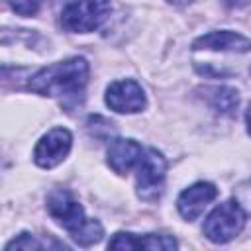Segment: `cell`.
Wrapping results in <instances>:
<instances>
[{"instance_id": "d6986e66", "label": "cell", "mask_w": 251, "mask_h": 251, "mask_svg": "<svg viewBox=\"0 0 251 251\" xmlns=\"http://www.w3.org/2000/svg\"><path fill=\"white\" fill-rule=\"evenodd\" d=\"M171 4H175V6H186V4H190L192 0H169Z\"/></svg>"}, {"instance_id": "30bf717a", "label": "cell", "mask_w": 251, "mask_h": 251, "mask_svg": "<svg viewBox=\"0 0 251 251\" xmlns=\"http://www.w3.org/2000/svg\"><path fill=\"white\" fill-rule=\"evenodd\" d=\"M192 47L198 49H208V51H233V53H247L251 49V41L243 37L241 33L222 29V31H210L198 39H194Z\"/></svg>"}, {"instance_id": "277c9868", "label": "cell", "mask_w": 251, "mask_h": 251, "mask_svg": "<svg viewBox=\"0 0 251 251\" xmlns=\"http://www.w3.org/2000/svg\"><path fill=\"white\" fill-rule=\"evenodd\" d=\"M245 227V212L237 200H227L212 210L204 222V235L212 243H227Z\"/></svg>"}, {"instance_id": "7a4b0ae2", "label": "cell", "mask_w": 251, "mask_h": 251, "mask_svg": "<svg viewBox=\"0 0 251 251\" xmlns=\"http://www.w3.org/2000/svg\"><path fill=\"white\" fill-rule=\"evenodd\" d=\"M47 212L82 247H88V245L98 243L102 239V233H104L102 226L96 220H88L84 216L82 206L76 202V198L69 190L55 188L53 192H49V196H47Z\"/></svg>"}, {"instance_id": "ba28073f", "label": "cell", "mask_w": 251, "mask_h": 251, "mask_svg": "<svg viewBox=\"0 0 251 251\" xmlns=\"http://www.w3.org/2000/svg\"><path fill=\"white\" fill-rule=\"evenodd\" d=\"M216 196H218V188L212 182H196L180 192V196L176 200V208L184 220L192 222L204 212V208Z\"/></svg>"}, {"instance_id": "8992f818", "label": "cell", "mask_w": 251, "mask_h": 251, "mask_svg": "<svg viewBox=\"0 0 251 251\" xmlns=\"http://www.w3.org/2000/svg\"><path fill=\"white\" fill-rule=\"evenodd\" d=\"M71 145H73L71 131L65 127H53L37 141L33 151V161L41 169H53L69 155Z\"/></svg>"}, {"instance_id": "7c38bea8", "label": "cell", "mask_w": 251, "mask_h": 251, "mask_svg": "<svg viewBox=\"0 0 251 251\" xmlns=\"http://www.w3.org/2000/svg\"><path fill=\"white\" fill-rule=\"evenodd\" d=\"M139 247H143V249H159V251H167V249H176L178 243H176L175 237H171V235H163V233H147V235L139 237Z\"/></svg>"}, {"instance_id": "e0dca14e", "label": "cell", "mask_w": 251, "mask_h": 251, "mask_svg": "<svg viewBox=\"0 0 251 251\" xmlns=\"http://www.w3.org/2000/svg\"><path fill=\"white\" fill-rule=\"evenodd\" d=\"M249 0H226V4L227 6H231V8H239V6H245Z\"/></svg>"}, {"instance_id": "5b68a950", "label": "cell", "mask_w": 251, "mask_h": 251, "mask_svg": "<svg viewBox=\"0 0 251 251\" xmlns=\"http://www.w3.org/2000/svg\"><path fill=\"white\" fill-rule=\"evenodd\" d=\"M167 161L157 149H145L137 165V196L145 202H155L163 194Z\"/></svg>"}, {"instance_id": "6da1fadb", "label": "cell", "mask_w": 251, "mask_h": 251, "mask_svg": "<svg viewBox=\"0 0 251 251\" xmlns=\"http://www.w3.org/2000/svg\"><path fill=\"white\" fill-rule=\"evenodd\" d=\"M88 82V63L82 57H71L61 63H53L41 71H37L27 88L43 94V96H57V98H75L80 96Z\"/></svg>"}, {"instance_id": "8fae6325", "label": "cell", "mask_w": 251, "mask_h": 251, "mask_svg": "<svg viewBox=\"0 0 251 251\" xmlns=\"http://www.w3.org/2000/svg\"><path fill=\"white\" fill-rule=\"evenodd\" d=\"M204 98L208 100V104L226 116H231L239 104V96L237 90L229 88V86H212V88H204Z\"/></svg>"}, {"instance_id": "9a60e30c", "label": "cell", "mask_w": 251, "mask_h": 251, "mask_svg": "<svg viewBox=\"0 0 251 251\" xmlns=\"http://www.w3.org/2000/svg\"><path fill=\"white\" fill-rule=\"evenodd\" d=\"M12 249H43V243H39L31 233H20V237H16L6 245V251Z\"/></svg>"}, {"instance_id": "2e32d148", "label": "cell", "mask_w": 251, "mask_h": 251, "mask_svg": "<svg viewBox=\"0 0 251 251\" xmlns=\"http://www.w3.org/2000/svg\"><path fill=\"white\" fill-rule=\"evenodd\" d=\"M233 196H235L237 204L243 208V212L245 214H251V178L245 180V182H241V184H237Z\"/></svg>"}, {"instance_id": "9c48e42d", "label": "cell", "mask_w": 251, "mask_h": 251, "mask_svg": "<svg viewBox=\"0 0 251 251\" xmlns=\"http://www.w3.org/2000/svg\"><path fill=\"white\" fill-rule=\"evenodd\" d=\"M143 149L133 139H112L108 147V165L118 175H127L135 165H139Z\"/></svg>"}, {"instance_id": "52a82bcc", "label": "cell", "mask_w": 251, "mask_h": 251, "mask_svg": "<svg viewBox=\"0 0 251 251\" xmlns=\"http://www.w3.org/2000/svg\"><path fill=\"white\" fill-rule=\"evenodd\" d=\"M106 104L120 114H135L141 112L147 104L145 100V92L143 88L131 80V78H124V80H116L106 88Z\"/></svg>"}, {"instance_id": "3957f363", "label": "cell", "mask_w": 251, "mask_h": 251, "mask_svg": "<svg viewBox=\"0 0 251 251\" xmlns=\"http://www.w3.org/2000/svg\"><path fill=\"white\" fill-rule=\"evenodd\" d=\"M110 10V0H71L61 12V25L73 33L94 31L106 22Z\"/></svg>"}, {"instance_id": "ac0fdd59", "label": "cell", "mask_w": 251, "mask_h": 251, "mask_svg": "<svg viewBox=\"0 0 251 251\" xmlns=\"http://www.w3.org/2000/svg\"><path fill=\"white\" fill-rule=\"evenodd\" d=\"M245 122H247V131H249V135H251V104H249V108H247V112H245Z\"/></svg>"}, {"instance_id": "4fadbf2b", "label": "cell", "mask_w": 251, "mask_h": 251, "mask_svg": "<svg viewBox=\"0 0 251 251\" xmlns=\"http://www.w3.org/2000/svg\"><path fill=\"white\" fill-rule=\"evenodd\" d=\"M108 247L110 249H139V237L127 231H120L110 239Z\"/></svg>"}, {"instance_id": "5bb4252c", "label": "cell", "mask_w": 251, "mask_h": 251, "mask_svg": "<svg viewBox=\"0 0 251 251\" xmlns=\"http://www.w3.org/2000/svg\"><path fill=\"white\" fill-rule=\"evenodd\" d=\"M6 2L20 16H35L43 4V0H6Z\"/></svg>"}]
</instances>
